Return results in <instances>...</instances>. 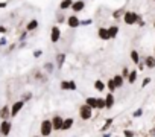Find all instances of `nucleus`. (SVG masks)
<instances>
[{"label": "nucleus", "mask_w": 155, "mask_h": 137, "mask_svg": "<svg viewBox=\"0 0 155 137\" xmlns=\"http://www.w3.org/2000/svg\"><path fill=\"white\" fill-rule=\"evenodd\" d=\"M53 132V125L50 119H44L40 125V134L41 137H50V134Z\"/></svg>", "instance_id": "nucleus-1"}, {"label": "nucleus", "mask_w": 155, "mask_h": 137, "mask_svg": "<svg viewBox=\"0 0 155 137\" xmlns=\"http://www.w3.org/2000/svg\"><path fill=\"white\" fill-rule=\"evenodd\" d=\"M123 22H125V25H128V26L137 25V23L140 22V15L135 14L134 11H126L125 15H123Z\"/></svg>", "instance_id": "nucleus-2"}, {"label": "nucleus", "mask_w": 155, "mask_h": 137, "mask_svg": "<svg viewBox=\"0 0 155 137\" xmlns=\"http://www.w3.org/2000/svg\"><path fill=\"white\" fill-rule=\"evenodd\" d=\"M79 117H81L82 120H90V119L93 117V108L88 107L87 104H82V105L79 107Z\"/></svg>", "instance_id": "nucleus-3"}, {"label": "nucleus", "mask_w": 155, "mask_h": 137, "mask_svg": "<svg viewBox=\"0 0 155 137\" xmlns=\"http://www.w3.org/2000/svg\"><path fill=\"white\" fill-rule=\"evenodd\" d=\"M50 120H52V125H53V131H61V129H62L64 117H61L59 114H55Z\"/></svg>", "instance_id": "nucleus-4"}, {"label": "nucleus", "mask_w": 155, "mask_h": 137, "mask_svg": "<svg viewBox=\"0 0 155 137\" xmlns=\"http://www.w3.org/2000/svg\"><path fill=\"white\" fill-rule=\"evenodd\" d=\"M11 128H12V123L9 120H2V123H0V134L2 135H9L11 132Z\"/></svg>", "instance_id": "nucleus-5"}, {"label": "nucleus", "mask_w": 155, "mask_h": 137, "mask_svg": "<svg viewBox=\"0 0 155 137\" xmlns=\"http://www.w3.org/2000/svg\"><path fill=\"white\" fill-rule=\"evenodd\" d=\"M59 89H61L62 92H67V90L74 92V90H76V82H74V81H61V82H59Z\"/></svg>", "instance_id": "nucleus-6"}, {"label": "nucleus", "mask_w": 155, "mask_h": 137, "mask_svg": "<svg viewBox=\"0 0 155 137\" xmlns=\"http://www.w3.org/2000/svg\"><path fill=\"white\" fill-rule=\"evenodd\" d=\"M23 107H25V102H23V101H17V102H14V104L11 105V117H15V116L23 110Z\"/></svg>", "instance_id": "nucleus-7"}, {"label": "nucleus", "mask_w": 155, "mask_h": 137, "mask_svg": "<svg viewBox=\"0 0 155 137\" xmlns=\"http://www.w3.org/2000/svg\"><path fill=\"white\" fill-rule=\"evenodd\" d=\"M61 38V29L58 26H53L52 31H50V41L52 43H58Z\"/></svg>", "instance_id": "nucleus-8"}, {"label": "nucleus", "mask_w": 155, "mask_h": 137, "mask_svg": "<svg viewBox=\"0 0 155 137\" xmlns=\"http://www.w3.org/2000/svg\"><path fill=\"white\" fill-rule=\"evenodd\" d=\"M9 117H11V108H9V105H3L2 108H0V119L9 120Z\"/></svg>", "instance_id": "nucleus-9"}, {"label": "nucleus", "mask_w": 155, "mask_h": 137, "mask_svg": "<svg viewBox=\"0 0 155 137\" xmlns=\"http://www.w3.org/2000/svg\"><path fill=\"white\" fill-rule=\"evenodd\" d=\"M67 25H68L71 29H76V28L81 26V20L78 18L76 15H70V17L67 18Z\"/></svg>", "instance_id": "nucleus-10"}, {"label": "nucleus", "mask_w": 155, "mask_h": 137, "mask_svg": "<svg viewBox=\"0 0 155 137\" xmlns=\"http://www.w3.org/2000/svg\"><path fill=\"white\" fill-rule=\"evenodd\" d=\"M97 35H99V38L104 40V41L111 40V35H110V32H108V28H99V29H97Z\"/></svg>", "instance_id": "nucleus-11"}, {"label": "nucleus", "mask_w": 155, "mask_h": 137, "mask_svg": "<svg viewBox=\"0 0 155 137\" xmlns=\"http://www.w3.org/2000/svg\"><path fill=\"white\" fill-rule=\"evenodd\" d=\"M84 8H85L84 0H76V2L73 3V6H71V11L73 12H81V11H84Z\"/></svg>", "instance_id": "nucleus-12"}, {"label": "nucleus", "mask_w": 155, "mask_h": 137, "mask_svg": "<svg viewBox=\"0 0 155 137\" xmlns=\"http://www.w3.org/2000/svg\"><path fill=\"white\" fill-rule=\"evenodd\" d=\"M73 125H74V119L73 117H64V123H62V129L61 131H68V129H71Z\"/></svg>", "instance_id": "nucleus-13"}, {"label": "nucleus", "mask_w": 155, "mask_h": 137, "mask_svg": "<svg viewBox=\"0 0 155 137\" xmlns=\"http://www.w3.org/2000/svg\"><path fill=\"white\" fill-rule=\"evenodd\" d=\"M143 59H144L146 68H155V56H153V55H147V56H144Z\"/></svg>", "instance_id": "nucleus-14"}, {"label": "nucleus", "mask_w": 155, "mask_h": 137, "mask_svg": "<svg viewBox=\"0 0 155 137\" xmlns=\"http://www.w3.org/2000/svg\"><path fill=\"white\" fill-rule=\"evenodd\" d=\"M105 104H107V110H111L116 104V99H114V95L113 93H108L105 96Z\"/></svg>", "instance_id": "nucleus-15"}, {"label": "nucleus", "mask_w": 155, "mask_h": 137, "mask_svg": "<svg viewBox=\"0 0 155 137\" xmlns=\"http://www.w3.org/2000/svg\"><path fill=\"white\" fill-rule=\"evenodd\" d=\"M65 58H67V56H65V53H62V52L56 55L55 61H56V67H58V68H62V65H64V62H65Z\"/></svg>", "instance_id": "nucleus-16"}, {"label": "nucleus", "mask_w": 155, "mask_h": 137, "mask_svg": "<svg viewBox=\"0 0 155 137\" xmlns=\"http://www.w3.org/2000/svg\"><path fill=\"white\" fill-rule=\"evenodd\" d=\"M85 104H87L88 107H91L93 110H97V98H96V96L87 98V99H85Z\"/></svg>", "instance_id": "nucleus-17"}, {"label": "nucleus", "mask_w": 155, "mask_h": 137, "mask_svg": "<svg viewBox=\"0 0 155 137\" xmlns=\"http://www.w3.org/2000/svg\"><path fill=\"white\" fill-rule=\"evenodd\" d=\"M73 0H61V3H59V9L61 11H65V9H68V8H71L73 6Z\"/></svg>", "instance_id": "nucleus-18"}, {"label": "nucleus", "mask_w": 155, "mask_h": 137, "mask_svg": "<svg viewBox=\"0 0 155 137\" xmlns=\"http://www.w3.org/2000/svg\"><path fill=\"white\" fill-rule=\"evenodd\" d=\"M38 28V20L37 18H32V20H29V23L26 25V31L28 32H31V31H35Z\"/></svg>", "instance_id": "nucleus-19"}, {"label": "nucleus", "mask_w": 155, "mask_h": 137, "mask_svg": "<svg viewBox=\"0 0 155 137\" xmlns=\"http://www.w3.org/2000/svg\"><path fill=\"white\" fill-rule=\"evenodd\" d=\"M113 79H114V84H116V87H117V89H122V87H123L125 78H123L122 75H116V76H114Z\"/></svg>", "instance_id": "nucleus-20"}, {"label": "nucleus", "mask_w": 155, "mask_h": 137, "mask_svg": "<svg viewBox=\"0 0 155 137\" xmlns=\"http://www.w3.org/2000/svg\"><path fill=\"white\" fill-rule=\"evenodd\" d=\"M125 12H126V11H125L123 8H119V9H116V11L113 12V17H114L116 20H120V18L123 20V15H125Z\"/></svg>", "instance_id": "nucleus-21"}, {"label": "nucleus", "mask_w": 155, "mask_h": 137, "mask_svg": "<svg viewBox=\"0 0 155 137\" xmlns=\"http://www.w3.org/2000/svg\"><path fill=\"white\" fill-rule=\"evenodd\" d=\"M129 58L132 59V62H134V64H138V62H140V55H138V52H137L135 49H132V50H131Z\"/></svg>", "instance_id": "nucleus-22"}, {"label": "nucleus", "mask_w": 155, "mask_h": 137, "mask_svg": "<svg viewBox=\"0 0 155 137\" xmlns=\"http://www.w3.org/2000/svg\"><path fill=\"white\" fill-rule=\"evenodd\" d=\"M113 122H114V117H108V119L105 120V123H104V126L101 128V131H102V132H107V131L110 129V126L113 125Z\"/></svg>", "instance_id": "nucleus-23"}, {"label": "nucleus", "mask_w": 155, "mask_h": 137, "mask_svg": "<svg viewBox=\"0 0 155 137\" xmlns=\"http://www.w3.org/2000/svg\"><path fill=\"white\" fill-rule=\"evenodd\" d=\"M108 32H110L111 38H116V37L119 35L120 29H119V26H110V28H108Z\"/></svg>", "instance_id": "nucleus-24"}, {"label": "nucleus", "mask_w": 155, "mask_h": 137, "mask_svg": "<svg viewBox=\"0 0 155 137\" xmlns=\"http://www.w3.org/2000/svg\"><path fill=\"white\" fill-rule=\"evenodd\" d=\"M105 87H107V84H105L104 81H101V79H97V81L94 82V89H96L97 92H104Z\"/></svg>", "instance_id": "nucleus-25"}, {"label": "nucleus", "mask_w": 155, "mask_h": 137, "mask_svg": "<svg viewBox=\"0 0 155 137\" xmlns=\"http://www.w3.org/2000/svg\"><path fill=\"white\" fill-rule=\"evenodd\" d=\"M135 79H137V70H135V68H132L131 73H129V76H128V82H129V84H134Z\"/></svg>", "instance_id": "nucleus-26"}, {"label": "nucleus", "mask_w": 155, "mask_h": 137, "mask_svg": "<svg viewBox=\"0 0 155 137\" xmlns=\"http://www.w3.org/2000/svg\"><path fill=\"white\" fill-rule=\"evenodd\" d=\"M107 87H108L110 93H114V92L117 90V87H116V84H114V79H113V78H111V79H108V82H107Z\"/></svg>", "instance_id": "nucleus-27"}, {"label": "nucleus", "mask_w": 155, "mask_h": 137, "mask_svg": "<svg viewBox=\"0 0 155 137\" xmlns=\"http://www.w3.org/2000/svg\"><path fill=\"white\" fill-rule=\"evenodd\" d=\"M107 104H105V98H97V110H105Z\"/></svg>", "instance_id": "nucleus-28"}, {"label": "nucleus", "mask_w": 155, "mask_h": 137, "mask_svg": "<svg viewBox=\"0 0 155 137\" xmlns=\"http://www.w3.org/2000/svg\"><path fill=\"white\" fill-rule=\"evenodd\" d=\"M44 70H46L47 73H52V72H53V64H52V62H46V64H44Z\"/></svg>", "instance_id": "nucleus-29"}, {"label": "nucleus", "mask_w": 155, "mask_h": 137, "mask_svg": "<svg viewBox=\"0 0 155 137\" xmlns=\"http://www.w3.org/2000/svg\"><path fill=\"white\" fill-rule=\"evenodd\" d=\"M123 135H125V137H134L135 132H134L132 129H123Z\"/></svg>", "instance_id": "nucleus-30"}, {"label": "nucleus", "mask_w": 155, "mask_h": 137, "mask_svg": "<svg viewBox=\"0 0 155 137\" xmlns=\"http://www.w3.org/2000/svg\"><path fill=\"white\" fill-rule=\"evenodd\" d=\"M129 73H131L129 68H128V67H123V70H122V76H123V78H128V76H129Z\"/></svg>", "instance_id": "nucleus-31"}, {"label": "nucleus", "mask_w": 155, "mask_h": 137, "mask_svg": "<svg viewBox=\"0 0 155 137\" xmlns=\"http://www.w3.org/2000/svg\"><path fill=\"white\" fill-rule=\"evenodd\" d=\"M143 114V108H138V110H135L134 113H132V117H140Z\"/></svg>", "instance_id": "nucleus-32"}, {"label": "nucleus", "mask_w": 155, "mask_h": 137, "mask_svg": "<svg viewBox=\"0 0 155 137\" xmlns=\"http://www.w3.org/2000/svg\"><path fill=\"white\" fill-rule=\"evenodd\" d=\"M31 98H32V93H26V95L21 98V101H23V102H26V101H29Z\"/></svg>", "instance_id": "nucleus-33"}, {"label": "nucleus", "mask_w": 155, "mask_h": 137, "mask_svg": "<svg viewBox=\"0 0 155 137\" xmlns=\"http://www.w3.org/2000/svg\"><path fill=\"white\" fill-rule=\"evenodd\" d=\"M149 82H150V78H144V79H143V82H141V87L144 89V87H146Z\"/></svg>", "instance_id": "nucleus-34"}, {"label": "nucleus", "mask_w": 155, "mask_h": 137, "mask_svg": "<svg viewBox=\"0 0 155 137\" xmlns=\"http://www.w3.org/2000/svg\"><path fill=\"white\" fill-rule=\"evenodd\" d=\"M144 67H146V65H144V59H143V61L138 62V70H144Z\"/></svg>", "instance_id": "nucleus-35"}, {"label": "nucleus", "mask_w": 155, "mask_h": 137, "mask_svg": "<svg viewBox=\"0 0 155 137\" xmlns=\"http://www.w3.org/2000/svg\"><path fill=\"white\" fill-rule=\"evenodd\" d=\"M64 18H65L64 15H58V20H56V22H58V23H62V22H65Z\"/></svg>", "instance_id": "nucleus-36"}, {"label": "nucleus", "mask_w": 155, "mask_h": 137, "mask_svg": "<svg viewBox=\"0 0 155 137\" xmlns=\"http://www.w3.org/2000/svg\"><path fill=\"white\" fill-rule=\"evenodd\" d=\"M6 31H8V29H6L5 26H0V34H2V35H3V34H6Z\"/></svg>", "instance_id": "nucleus-37"}, {"label": "nucleus", "mask_w": 155, "mask_h": 137, "mask_svg": "<svg viewBox=\"0 0 155 137\" xmlns=\"http://www.w3.org/2000/svg\"><path fill=\"white\" fill-rule=\"evenodd\" d=\"M41 53H43L41 50H35V52H34V56H35V58H38V56H40Z\"/></svg>", "instance_id": "nucleus-38"}, {"label": "nucleus", "mask_w": 155, "mask_h": 137, "mask_svg": "<svg viewBox=\"0 0 155 137\" xmlns=\"http://www.w3.org/2000/svg\"><path fill=\"white\" fill-rule=\"evenodd\" d=\"M6 44V38H2V40H0V46H5Z\"/></svg>", "instance_id": "nucleus-39"}, {"label": "nucleus", "mask_w": 155, "mask_h": 137, "mask_svg": "<svg viewBox=\"0 0 155 137\" xmlns=\"http://www.w3.org/2000/svg\"><path fill=\"white\" fill-rule=\"evenodd\" d=\"M0 8H6V2H0Z\"/></svg>", "instance_id": "nucleus-40"}, {"label": "nucleus", "mask_w": 155, "mask_h": 137, "mask_svg": "<svg viewBox=\"0 0 155 137\" xmlns=\"http://www.w3.org/2000/svg\"><path fill=\"white\" fill-rule=\"evenodd\" d=\"M25 38H26V32H23V34L20 35V40H25Z\"/></svg>", "instance_id": "nucleus-41"}, {"label": "nucleus", "mask_w": 155, "mask_h": 137, "mask_svg": "<svg viewBox=\"0 0 155 137\" xmlns=\"http://www.w3.org/2000/svg\"><path fill=\"white\" fill-rule=\"evenodd\" d=\"M104 137H111V135H110L108 132H104Z\"/></svg>", "instance_id": "nucleus-42"}, {"label": "nucleus", "mask_w": 155, "mask_h": 137, "mask_svg": "<svg viewBox=\"0 0 155 137\" xmlns=\"http://www.w3.org/2000/svg\"><path fill=\"white\" fill-rule=\"evenodd\" d=\"M153 56H155V47H153Z\"/></svg>", "instance_id": "nucleus-43"}, {"label": "nucleus", "mask_w": 155, "mask_h": 137, "mask_svg": "<svg viewBox=\"0 0 155 137\" xmlns=\"http://www.w3.org/2000/svg\"><path fill=\"white\" fill-rule=\"evenodd\" d=\"M153 29H155V20H153Z\"/></svg>", "instance_id": "nucleus-44"}, {"label": "nucleus", "mask_w": 155, "mask_h": 137, "mask_svg": "<svg viewBox=\"0 0 155 137\" xmlns=\"http://www.w3.org/2000/svg\"><path fill=\"white\" fill-rule=\"evenodd\" d=\"M34 137H41V135H34Z\"/></svg>", "instance_id": "nucleus-45"}, {"label": "nucleus", "mask_w": 155, "mask_h": 137, "mask_svg": "<svg viewBox=\"0 0 155 137\" xmlns=\"http://www.w3.org/2000/svg\"><path fill=\"white\" fill-rule=\"evenodd\" d=\"M153 2H155V0H153Z\"/></svg>", "instance_id": "nucleus-46"}]
</instances>
